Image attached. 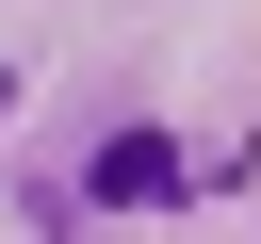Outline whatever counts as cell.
<instances>
[{"mask_svg": "<svg viewBox=\"0 0 261 244\" xmlns=\"http://www.w3.org/2000/svg\"><path fill=\"white\" fill-rule=\"evenodd\" d=\"M98 195H179V146H163V130H114V146H98Z\"/></svg>", "mask_w": 261, "mask_h": 244, "instance_id": "1", "label": "cell"}, {"mask_svg": "<svg viewBox=\"0 0 261 244\" xmlns=\"http://www.w3.org/2000/svg\"><path fill=\"white\" fill-rule=\"evenodd\" d=\"M0 114H16V81H0Z\"/></svg>", "mask_w": 261, "mask_h": 244, "instance_id": "2", "label": "cell"}]
</instances>
